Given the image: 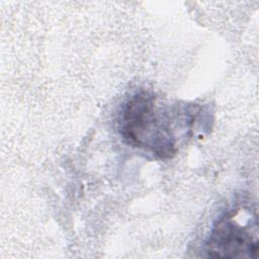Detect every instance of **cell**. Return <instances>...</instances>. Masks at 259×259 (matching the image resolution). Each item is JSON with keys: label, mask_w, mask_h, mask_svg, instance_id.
<instances>
[{"label": "cell", "mask_w": 259, "mask_h": 259, "mask_svg": "<svg viewBox=\"0 0 259 259\" xmlns=\"http://www.w3.org/2000/svg\"><path fill=\"white\" fill-rule=\"evenodd\" d=\"M185 118L173 107L162 104L154 94L140 91L121 106L118 130L128 145L165 159L176 153L175 123Z\"/></svg>", "instance_id": "obj_1"}, {"label": "cell", "mask_w": 259, "mask_h": 259, "mask_svg": "<svg viewBox=\"0 0 259 259\" xmlns=\"http://www.w3.org/2000/svg\"><path fill=\"white\" fill-rule=\"evenodd\" d=\"M241 209L226 213L213 226L205 251L213 258H257L258 232L256 218L240 220Z\"/></svg>", "instance_id": "obj_2"}]
</instances>
